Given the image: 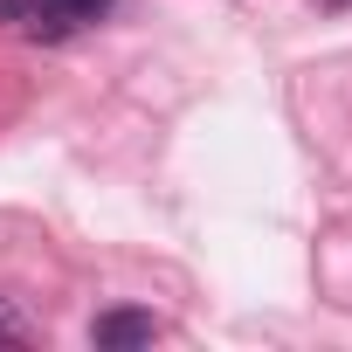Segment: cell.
<instances>
[{
	"mask_svg": "<svg viewBox=\"0 0 352 352\" xmlns=\"http://www.w3.org/2000/svg\"><path fill=\"white\" fill-rule=\"evenodd\" d=\"M104 8H111V0H28V14H21V28H28L35 42H63L69 28L97 21Z\"/></svg>",
	"mask_w": 352,
	"mask_h": 352,
	"instance_id": "6da1fadb",
	"label": "cell"
},
{
	"mask_svg": "<svg viewBox=\"0 0 352 352\" xmlns=\"http://www.w3.org/2000/svg\"><path fill=\"white\" fill-rule=\"evenodd\" d=\"M152 338H159V318L152 311H104L90 324V345H104V352H138Z\"/></svg>",
	"mask_w": 352,
	"mask_h": 352,
	"instance_id": "7a4b0ae2",
	"label": "cell"
},
{
	"mask_svg": "<svg viewBox=\"0 0 352 352\" xmlns=\"http://www.w3.org/2000/svg\"><path fill=\"white\" fill-rule=\"evenodd\" d=\"M0 345H28V318H21L8 297H0Z\"/></svg>",
	"mask_w": 352,
	"mask_h": 352,
	"instance_id": "3957f363",
	"label": "cell"
},
{
	"mask_svg": "<svg viewBox=\"0 0 352 352\" xmlns=\"http://www.w3.org/2000/svg\"><path fill=\"white\" fill-rule=\"evenodd\" d=\"M21 14H28V0H0V21L8 28H21Z\"/></svg>",
	"mask_w": 352,
	"mask_h": 352,
	"instance_id": "277c9868",
	"label": "cell"
},
{
	"mask_svg": "<svg viewBox=\"0 0 352 352\" xmlns=\"http://www.w3.org/2000/svg\"><path fill=\"white\" fill-rule=\"evenodd\" d=\"M324 8H352V0H324Z\"/></svg>",
	"mask_w": 352,
	"mask_h": 352,
	"instance_id": "5b68a950",
	"label": "cell"
}]
</instances>
